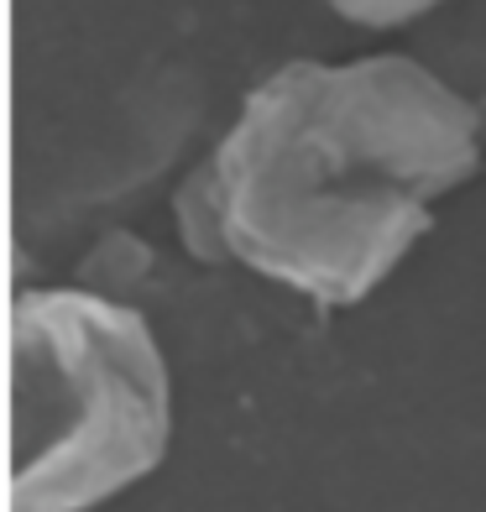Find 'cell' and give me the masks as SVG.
Instances as JSON below:
<instances>
[{
  "instance_id": "2",
  "label": "cell",
  "mask_w": 486,
  "mask_h": 512,
  "mask_svg": "<svg viewBox=\"0 0 486 512\" xmlns=\"http://www.w3.org/2000/svg\"><path fill=\"white\" fill-rule=\"evenodd\" d=\"M11 351V512H95L168 460L173 377L136 309L84 288L21 293Z\"/></svg>"
},
{
  "instance_id": "4",
  "label": "cell",
  "mask_w": 486,
  "mask_h": 512,
  "mask_svg": "<svg viewBox=\"0 0 486 512\" xmlns=\"http://www.w3.org/2000/svg\"><path fill=\"white\" fill-rule=\"evenodd\" d=\"M481 115H486V105H481Z\"/></svg>"
},
{
  "instance_id": "3",
  "label": "cell",
  "mask_w": 486,
  "mask_h": 512,
  "mask_svg": "<svg viewBox=\"0 0 486 512\" xmlns=\"http://www.w3.org/2000/svg\"><path fill=\"white\" fill-rule=\"evenodd\" d=\"M324 6L340 21H356V27H372V32H392V27L419 21L434 6H445V0H324Z\"/></svg>"
},
{
  "instance_id": "1",
  "label": "cell",
  "mask_w": 486,
  "mask_h": 512,
  "mask_svg": "<svg viewBox=\"0 0 486 512\" xmlns=\"http://www.w3.org/2000/svg\"><path fill=\"white\" fill-rule=\"evenodd\" d=\"M481 136L486 115L413 58H293L189 178L183 241L351 309L434 230V199L476 178Z\"/></svg>"
}]
</instances>
